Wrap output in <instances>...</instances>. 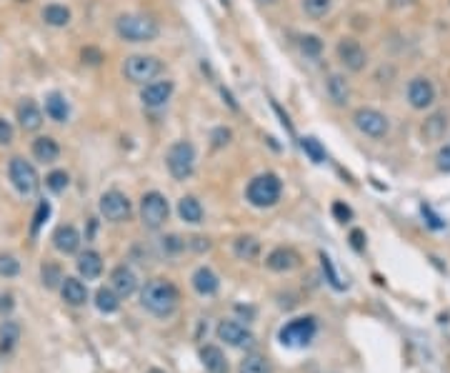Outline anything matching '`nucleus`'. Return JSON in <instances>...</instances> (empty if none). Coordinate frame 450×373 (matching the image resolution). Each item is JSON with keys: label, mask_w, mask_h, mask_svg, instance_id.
Returning <instances> with one entry per match:
<instances>
[{"label": "nucleus", "mask_w": 450, "mask_h": 373, "mask_svg": "<svg viewBox=\"0 0 450 373\" xmlns=\"http://www.w3.org/2000/svg\"><path fill=\"white\" fill-rule=\"evenodd\" d=\"M178 301H181V293L178 288L165 278H150L148 283L143 285L140 291V303L148 313L158 316V319H168L173 316L178 308Z\"/></svg>", "instance_id": "nucleus-1"}, {"label": "nucleus", "mask_w": 450, "mask_h": 373, "mask_svg": "<svg viewBox=\"0 0 450 373\" xmlns=\"http://www.w3.org/2000/svg\"><path fill=\"white\" fill-rule=\"evenodd\" d=\"M116 33L126 43H150L158 38L160 25L155 18L143 16V13H126L116 20Z\"/></svg>", "instance_id": "nucleus-2"}, {"label": "nucleus", "mask_w": 450, "mask_h": 373, "mask_svg": "<svg viewBox=\"0 0 450 373\" xmlns=\"http://www.w3.org/2000/svg\"><path fill=\"white\" fill-rule=\"evenodd\" d=\"M280 193H283V181L275 173H260L245 188L248 203L255 206V208H270V206H275L280 201Z\"/></svg>", "instance_id": "nucleus-3"}, {"label": "nucleus", "mask_w": 450, "mask_h": 373, "mask_svg": "<svg viewBox=\"0 0 450 373\" xmlns=\"http://www.w3.org/2000/svg\"><path fill=\"white\" fill-rule=\"evenodd\" d=\"M195 146L190 141H178L168 148V155H165V163H168V170L176 181H186V178L193 176L195 170Z\"/></svg>", "instance_id": "nucleus-4"}, {"label": "nucleus", "mask_w": 450, "mask_h": 373, "mask_svg": "<svg viewBox=\"0 0 450 373\" xmlns=\"http://www.w3.org/2000/svg\"><path fill=\"white\" fill-rule=\"evenodd\" d=\"M160 73H163V63L155 55H128L123 63V76L130 83H140V85L155 81Z\"/></svg>", "instance_id": "nucleus-5"}, {"label": "nucleus", "mask_w": 450, "mask_h": 373, "mask_svg": "<svg viewBox=\"0 0 450 373\" xmlns=\"http://www.w3.org/2000/svg\"><path fill=\"white\" fill-rule=\"evenodd\" d=\"M318 333V324L313 316H303V319H293L280 328V343L288 348H303Z\"/></svg>", "instance_id": "nucleus-6"}, {"label": "nucleus", "mask_w": 450, "mask_h": 373, "mask_svg": "<svg viewBox=\"0 0 450 373\" xmlns=\"http://www.w3.org/2000/svg\"><path fill=\"white\" fill-rule=\"evenodd\" d=\"M8 176H11V183L16 186V191L20 193V196H35V193H38V188H40L38 170H35L33 163H28V160L20 158V155L11 158Z\"/></svg>", "instance_id": "nucleus-7"}, {"label": "nucleus", "mask_w": 450, "mask_h": 373, "mask_svg": "<svg viewBox=\"0 0 450 373\" xmlns=\"http://www.w3.org/2000/svg\"><path fill=\"white\" fill-rule=\"evenodd\" d=\"M171 215V206H168V198L158 191H150L140 198V220H143L145 228L150 231H158L160 225L168 220Z\"/></svg>", "instance_id": "nucleus-8"}, {"label": "nucleus", "mask_w": 450, "mask_h": 373, "mask_svg": "<svg viewBox=\"0 0 450 373\" xmlns=\"http://www.w3.org/2000/svg\"><path fill=\"white\" fill-rule=\"evenodd\" d=\"M353 123H355L358 131L365 133L368 138H375V141L385 138L390 131L388 118L375 108H358L355 113H353Z\"/></svg>", "instance_id": "nucleus-9"}, {"label": "nucleus", "mask_w": 450, "mask_h": 373, "mask_svg": "<svg viewBox=\"0 0 450 373\" xmlns=\"http://www.w3.org/2000/svg\"><path fill=\"white\" fill-rule=\"evenodd\" d=\"M100 215H103L105 220H110V223H123V220L130 218L133 208H130V201H128L126 193L121 191H108L100 196Z\"/></svg>", "instance_id": "nucleus-10"}, {"label": "nucleus", "mask_w": 450, "mask_h": 373, "mask_svg": "<svg viewBox=\"0 0 450 373\" xmlns=\"http://www.w3.org/2000/svg\"><path fill=\"white\" fill-rule=\"evenodd\" d=\"M338 61L343 63L346 71L360 73L363 68H365V63H368V55H365V50H363V45L358 43V40L343 38L341 43H338Z\"/></svg>", "instance_id": "nucleus-11"}, {"label": "nucleus", "mask_w": 450, "mask_h": 373, "mask_svg": "<svg viewBox=\"0 0 450 373\" xmlns=\"http://www.w3.org/2000/svg\"><path fill=\"white\" fill-rule=\"evenodd\" d=\"M408 103L415 110H425L435 103V85L428 81V78L418 76L408 83Z\"/></svg>", "instance_id": "nucleus-12"}, {"label": "nucleus", "mask_w": 450, "mask_h": 373, "mask_svg": "<svg viewBox=\"0 0 450 373\" xmlns=\"http://www.w3.org/2000/svg\"><path fill=\"white\" fill-rule=\"evenodd\" d=\"M218 338L225 341V343H228V346H233V348H245V346H250L253 341H255L250 331H248L245 326H243L241 321H236V319L220 321Z\"/></svg>", "instance_id": "nucleus-13"}, {"label": "nucleus", "mask_w": 450, "mask_h": 373, "mask_svg": "<svg viewBox=\"0 0 450 373\" xmlns=\"http://www.w3.org/2000/svg\"><path fill=\"white\" fill-rule=\"evenodd\" d=\"M173 95V83L171 81H150L140 90V100L145 108H163Z\"/></svg>", "instance_id": "nucleus-14"}, {"label": "nucleus", "mask_w": 450, "mask_h": 373, "mask_svg": "<svg viewBox=\"0 0 450 373\" xmlns=\"http://www.w3.org/2000/svg\"><path fill=\"white\" fill-rule=\"evenodd\" d=\"M16 118H18V123H20L23 131H28V133L40 131V126H43V110H40V105L30 98H25V100L18 103Z\"/></svg>", "instance_id": "nucleus-15"}, {"label": "nucleus", "mask_w": 450, "mask_h": 373, "mask_svg": "<svg viewBox=\"0 0 450 373\" xmlns=\"http://www.w3.org/2000/svg\"><path fill=\"white\" fill-rule=\"evenodd\" d=\"M110 288L118 293L121 298H128L138 291V276L133 273V268L128 266H116L110 273Z\"/></svg>", "instance_id": "nucleus-16"}, {"label": "nucleus", "mask_w": 450, "mask_h": 373, "mask_svg": "<svg viewBox=\"0 0 450 373\" xmlns=\"http://www.w3.org/2000/svg\"><path fill=\"white\" fill-rule=\"evenodd\" d=\"M300 264V258H298V253L293 251V248H273V251L268 253V258H265V266H268L270 271H275V273H286V271H293L296 266Z\"/></svg>", "instance_id": "nucleus-17"}, {"label": "nucleus", "mask_w": 450, "mask_h": 373, "mask_svg": "<svg viewBox=\"0 0 450 373\" xmlns=\"http://www.w3.org/2000/svg\"><path fill=\"white\" fill-rule=\"evenodd\" d=\"M80 233H78L75 225H58L53 233V243L55 248L61 253H66V256H71V253H75L78 248H80Z\"/></svg>", "instance_id": "nucleus-18"}, {"label": "nucleus", "mask_w": 450, "mask_h": 373, "mask_svg": "<svg viewBox=\"0 0 450 373\" xmlns=\"http://www.w3.org/2000/svg\"><path fill=\"white\" fill-rule=\"evenodd\" d=\"M61 293L68 306H83V303L88 301V288H85V283H83L80 278H73V276L63 278Z\"/></svg>", "instance_id": "nucleus-19"}, {"label": "nucleus", "mask_w": 450, "mask_h": 373, "mask_svg": "<svg viewBox=\"0 0 450 373\" xmlns=\"http://www.w3.org/2000/svg\"><path fill=\"white\" fill-rule=\"evenodd\" d=\"M33 158L40 160V163H55L61 158V146L58 141L50 136H40L33 141Z\"/></svg>", "instance_id": "nucleus-20"}, {"label": "nucleus", "mask_w": 450, "mask_h": 373, "mask_svg": "<svg viewBox=\"0 0 450 373\" xmlns=\"http://www.w3.org/2000/svg\"><path fill=\"white\" fill-rule=\"evenodd\" d=\"M193 288H195L200 296H215L220 288V280L208 266H200V268L193 273Z\"/></svg>", "instance_id": "nucleus-21"}, {"label": "nucleus", "mask_w": 450, "mask_h": 373, "mask_svg": "<svg viewBox=\"0 0 450 373\" xmlns=\"http://www.w3.org/2000/svg\"><path fill=\"white\" fill-rule=\"evenodd\" d=\"M420 133H423L425 143L443 141L445 133H448V116H445V113H433V116H428L423 123V128H420Z\"/></svg>", "instance_id": "nucleus-22"}, {"label": "nucleus", "mask_w": 450, "mask_h": 373, "mask_svg": "<svg viewBox=\"0 0 450 373\" xmlns=\"http://www.w3.org/2000/svg\"><path fill=\"white\" fill-rule=\"evenodd\" d=\"M78 273L83 276V278H98L100 273H103V258H100L98 251H85L78 256Z\"/></svg>", "instance_id": "nucleus-23"}, {"label": "nucleus", "mask_w": 450, "mask_h": 373, "mask_svg": "<svg viewBox=\"0 0 450 373\" xmlns=\"http://www.w3.org/2000/svg\"><path fill=\"white\" fill-rule=\"evenodd\" d=\"M200 363L208 373H228V361L225 353L218 346H203L200 348Z\"/></svg>", "instance_id": "nucleus-24"}, {"label": "nucleus", "mask_w": 450, "mask_h": 373, "mask_svg": "<svg viewBox=\"0 0 450 373\" xmlns=\"http://www.w3.org/2000/svg\"><path fill=\"white\" fill-rule=\"evenodd\" d=\"M45 116L55 123H66L71 118V105H68V100L61 93H50L45 98Z\"/></svg>", "instance_id": "nucleus-25"}, {"label": "nucleus", "mask_w": 450, "mask_h": 373, "mask_svg": "<svg viewBox=\"0 0 450 373\" xmlns=\"http://www.w3.org/2000/svg\"><path fill=\"white\" fill-rule=\"evenodd\" d=\"M178 215H181L186 223L198 225L203 223V206L195 196H186L181 198V203H178Z\"/></svg>", "instance_id": "nucleus-26"}, {"label": "nucleus", "mask_w": 450, "mask_h": 373, "mask_svg": "<svg viewBox=\"0 0 450 373\" xmlns=\"http://www.w3.org/2000/svg\"><path fill=\"white\" fill-rule=\"evenodd\" d=\"M325 90H328V98L333 100L335 105H346L348 98H351L348 81L343 76H338V73H333V76L328 78V83H325Z\"/></svg>", "instance_id": "nucleus-27"}, {"label": "nucleus", "mask_w": 450, "mask_h": 373, "mask_svg": "<svg viewBox=\"0 0 450 373\" xmlns=\"http://www.w3.org/2000/svg\"><path fill=\"white\" fill-rule=\"evenodd\" d=\"M233 253L241 261H255L260 256V241L255 236H241L233 243Z\"/></svg>", "instance_id": "nucleus-28"}, {"label": "nucleus", "mask_w": 450, "mask_h": 373, "mask_svg": "<svg viewBox=\"0 0 450 373\" xmlns=\"http://www.w3.org/2000/svg\"><path fill=\"white\" fill-rule=\"evenodd\" d=\"M20 341V326L16 321H3L0 324V353H11Z\"/></svg>", "instance_id": "nucleus-29"}, {"label": "nucleus", "mask_w": 450, "mask_h": 373, "mask_svg": "<svg viewBox=\"0 0 450 373\" xmlns=\"http://www.w3.org/2000/svg\"><path fill=\"white\" fill-rule=\"evenodd\" d=\"M43 20L53 28H66L71 23V11L61 3H50V6L43 8Z\"/></svg>", "instance_id": "nucleus-30"}, {"label": "nucleus", "mask_w": 450, "mask_h": 373, "mask_svg": "<svg viewBox=\"0 0 450 373\" xmlns=\"http://www.w3.org/2000/svg\"><path fill=\"white\" fill-rule=\"evenodd\" d=\"M238 373H273V366H270L268 358L260 356V353H250V356H245L241 361Z\"/></svg>", "instance_id": "nucleus-31"}, {"label": "nucleus", "mask_w": 450, "mask_h": 373, "mask_svg": "<svg viewBox=\"0 0 450 373\" xmlns=\"http://www.w3.org/2000/svg\"><path fill=\"white\" fill-rule=\"evenodd\" d=\"M95 308L100 313H116L121 308V296L113 288H98V293H95Z\"/></svg>", "instance_id": "nucleus-32"}, {"label": "nucleus", "mask_w": 450, "mask_h": 373, "mask_svg": "<svg viewBox=\"0 0 450 373\" xmlns=\"http://www.w3.org/2000/svg\"><path fill=\"white\" fill-rule=\"evenodd\" d=\"M320 266H323L325 280L333 285L335 291H346V283H343V278L338 276V271H335V266H333V258H330L328 253H320Z\"/></svg>", "instance_id": "nucleus-33"}, {"label": "nucleus", "mask_w": 450, "mask_h": 373, "mask_svg": "<svg viewBox=\"0 0 450 373\" xmlns=\"http://www.w3.org/2000/svg\"><path fill=\"white\" fill-rule=\"evenodd\" d=\"M300 148L305 150V155L313 163H325V148L320 146V141L318 138H313V136H308V138H303L300 141Z\"/></svg>", "instance_id": "nucleus-34"}, {"label": "nucleus", "mask_w": 450, "mask_h": 373, "mask_svg": "<svg viewBox=\"0 0 450 373\" xmlns=\"http://www.w3.org/2000/svg\"><path fill=\"white\" fill-rule=\"evenodd\" d=\"M330 8H333V0H303V11L315 20L328 16Z\"/></svg>", "instance_id": "nucleus-35"}, {"label": "nucleus", "mask_w": 450, "mask_h": 373, "mask_svg": "<svg viewBox=\"0 0 450 373\" xmlns=\"http://www.w3.org/2000/svg\"><path fill=\"white\" fill-rule=\"evenodd\" d=\"M300 53L305 55V58H320V53H323V40H320L318 35H303Z\"/></svg>", "instance_id": "nucleus-36"}, {"label": "nucleus", "mask_w": 450, "mask_h": 373, "mask_svg": "<svg viewBox=\"0 0 450 373\" xmlns=\"http://www.w3.org/2000/svg\"><path fill=\"white\" fill-rule=\"evenodd\" d=\"M18 273H20L18 258L11 256V253H0V276H3V278H13V276Z\"/></svg>", "instance_id": "nucleus-37"}, {"label": "nucleus", "mask_w": 450, "mask_h": 373, "mask_svg": "<svg viewBox=\"0 0 450 373\" xmlns=\"http://www.w3.org/2000/svg\"><path fill=\"white\" fill-rule=\"evenodd\" d=\"M68 183H71V178H68L66 170H53V173H48V178H45V186L53 193H63L68 188Z\"/></svg>", "instance_id": "nucleus-38"}, {"label": "nucleus", "mask_w": 450, "mask_h": 373, "mask_svg": "<svg viewBox=\"0 0 450 373\" xmlns=\"http://www.w3.org/2000/svg\"><path fill=\"white\" fill-rule=\"evenodd\" d=\"M48 215H50V203H48V201H40L38 211H35V215H33V228H30V231H33V236L40 231V225L48 220Z\"/></svg>", "instance_id": "nucleus-39"}, {"label": "nucleus", "mask_w": 450, "mask_h": 373, "mask_svg": "<svg viewBox=\"0 0 450 373\" xmlns=\"http://www.w3.org/2000/svg\"><path fill=\"white\" fill-rule=\"evenodd\" d=\"M58 280H63L61 268H58V266H53V264H45L43 266V283L48 285V288H55V285H58Z\"/></svg>", "instance_id": "nucleus-40"}, {"label": "nucleus", "mask_w": 450, "mask_h": 373, "mask_svg": "<svg viewBox=\"0 0 450 373\" xmlns=\"http://www.w3.org/2000/svg\"><path fill=\"white\" fill-rule=\"evenodd\" d=\"M83 63H88V66H100V61H103V53H100L98 48H93V45H88V48H83Z\"/></svg>", "instance_id": "nucleus-41"}, {"label": "nucleus", "mask_w": 450, "mask_h": 373, "mask_svg": "<svg viewBox=\"0 0 450 373\" xmlns=\"http://www.w3.org/2000/svg\"><path fill=\"white\" fill-rule=\"evenodd\" d=\"M420 211H423V215H425V220H428V225L433 228V231H440V228H445V223L440 220V215H435L433 213V208L430 206H420Z\"/></svg>", "instance_id": "nucleus-42"}, {"label": "nucleus", "mask_w": 450, "mask_h": 373, "mask_svg": "<svg viewBox=\"0 0 450 373\" xmlns=\"http://www.w3.org/2000/svg\"><path fill=\"white\" fill-rule=\"evenodd\" d=\"M186 248V241H183L181 236H168V238H163V251L165 253H178V251H183Z\"/></svg>", "instance_id": "nucleus-43"}, {"label": "nucleus", "mask_w": 450, "mask_h": 373, "mask_svg": "<svg viewBox=\"0 0 450 373\" xmlns=\"http://www.w3.org/2000/svg\"><path fill=\"white\" fill-rule=\"evenodd\" d=\"M333 215H335L338 220H341V223H348V220L353 218V211L348 208V206L343 203V201H335V203H333Z\"/></svg>", "instance_id": "nucleus-44"}, {"label": "nucleus", "mask_w": 450, "mask_h": 373, "mask_svg": "<svg viewBox=\"0 0 450 373\" xmlns=\"http://www.w3.org/2000/svg\"><path fill=\"white\" fill-rule=\"evenodd\" d=\"M13 136H16L13 126L6 121V118H0V146H8V143H13Z\"/></svg>", "instance_id": "nucleus-45"}, {"label": "nucleus", "mask_w": 450, "mask_h": 373, "mask_svg": "<svg viewBox=\"0 0 450 373\" xmlns=\"http://www.w3.org/2000/svg\"><path fill=\"white\" fill-rule=\"evenodd\" d=\"M438 168L443 170V173H450V146H443V148L438 150Z\"/></svg>", "instance_id": "nucleus-46"}, {"label": "nucleus", "mask_w": 450, "mask_h": 373, "mask_svg": "<svg viewBox=\"0 0 450 373\" xmlns=\"http://www.w3.org/2000/svg\"><path fill=\"white\" fill-rule=\"evenodd\" d=\"M213 138H215V146H225V143H228V138H231V131L218 128V131L213 133Z\"/></svg>", "instance_id": "nucleus-47"}, {"label": "nucleus", "mask_w": 450, "mask_h": 373, "mask_svg": "<svg viewBox=\"0 0 450 373\" xmlns=\"http://www.w3.org/2000/svg\"><path fill=\"white\" fill-rule=\"evenodd\" d=\"M351 243L355 251H363V231H353L351 233Z\"/></svg>", "instance_id": "nucleus-48"}, {"label": "nucleus", "mask_w": 450, "mask_h": 373, "mask_svg": "<svg viewBox=\"0 0 450 373\" xmlns=\"http://www.w3.org/2000/svg\"><path fill=\"white\" fill-rule=\"evenodd\" d=\"M148 373H165V371H160V368H150Z\"/></svg>", "instance_id": "nucleus-49"}]
</instances>
